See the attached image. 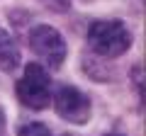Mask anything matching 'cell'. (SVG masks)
Returning a JSON list of instances; mask_svg holds the SVG:
<instances>
[{"label":"cell","instance_id":"6da1fadb","mask_svg":"<svg viewBox=\"0 0 146 136\" xmlns=\"http://www.w3.org/2000/svg\"><path fill=\"white\" fill-rule=\"evenodd\" d=\"M88 46L95 56L117 58L131 46V32L119 20H95L88 27Z\"/></svg>","mask_w":146,"mask_h":136},{"label":"cell","instance_id":"7a4b0ae2","mask_svg":"<svg viewBox=\"0 0 146 136\" xmlns=\"http://www.w3.org/2000/svg\"><path fill=\"white\" fill-rule=\"evenodd\" d=\"M15 90L17 100L29 110H44L51 102V78L39 63H27Z\"/></svg>","mask_w":146,"mask_h":136},{"label":"cell","instance_id":"3957f363","mask_svg":"<svg viewBox=\"0 0 146 136\" xmlns=\"http://www.w3.org/2000/svg\"><path fill=\"white\" fill-rule=\"evenodd\" d=\"M29 49L44 66L49 68H61L63 61H66V53H68V46H66V39L61 37V32L54 29L49 24H36L32 27L29 32Z\"/></svg>","mask_w":146,"mask_h":136},{"label":"cell","instance_id":"277c9868","mask_svg":"<svg viewBox=\"0 0 146 136\" xmlns=\"http://www.w3.org/2000/svg\"><path fill=\"white\" fill-rule=\"evenodd\" d=\"M54 107H56V114L71 124H85L90 119V110H93L90 97L73 85H63L54 95Z\"/></svg>","mask_w":146,"mask_h":136},{"label":"cell","instance_id":"5b68a950","mask_svg":"<svg viewBox=\"0 0 146 136\" xmlns=\"http://www.w3.org/2000/svg\"><path fill=\"white\" fill-rule=\"evenodd\" d=\"M17 66H20V46L10 32L0 29V68L12 73V71H17Z\"/></svg>","mask_w":146,"mask_h":136},{"label":"cell","instance_id":"8992f818","mask_svg":"<svg viewBox=\"0 0 146 136\" xmlns=\"http://www.w3.org/2000/svg\"><path fill=\"white\" fill-rule=\"evenodd\" d=\"M20 136H51L46 124H39V121H29L20 129Z\"/></svg>","mask_w":146,"mask_h":136},{"label":"cell","instance_id":"52a82bcc","mask_svg":"<svg viewBox=\"0 0 146 136\" xmlns=\"http://www.w3.org/2000/svg\"><path fill=\"white\" fill-rule=\"evenodd\" d=\"M42 5H46L49 10L54 12H66L68 7H71V0H39Z\"/></svg>","mask_w":146,"mask_h":136},{"label":"cell","instance_id":"ba28073f","mask_svg":"<svg viewBox=\"0 0 146 136\" xmlns=\"http://www.w3.org/2000/svg\"><path fill=\"white\" fill-rule=\"evenodd\" d=\"M131 75H134V85H139V97L144 100V66L136 63V66L131 68Z\"/></svg>","mask_w":146,"mask_h":136},{"label":"cell","instance_id":"9c48e42d","mask_svg":"<svg viewBox=\"0 0 146 136\" xmlns=\"http://www.w3.org/2000/svg\"><path fill=\"white\" fill-rule=\"evenodd\" d=\"M5 129V114H3V110H0V131Z\"/></svg>","mask_w":146,"mask_h":136},{"label":"cell","instance_id":"30bf717a","mask_svg":"<svg viewBox=\"0 0 146 136\" xmlns=\"http://www.w3.org/2000/svg\"><path fill=\"white\" fill-rule=\"evenodd\" d=\"M107 136H124V134H107Z\"/></svg>","mask_w":146,"mask_h":136}]
</instances>
